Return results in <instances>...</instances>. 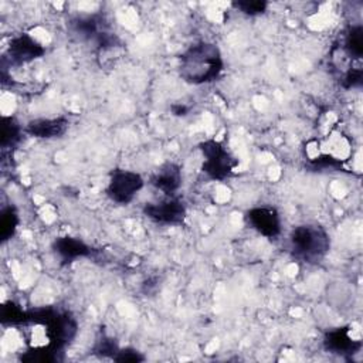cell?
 I'll return each mask as SVG.
<instances>
[{"mask_svg":"<svg viewBox=\"0 0 363 363\" xmlns=\"http://www.w3.org/2000/svg\"><path fill=\"white\" fill-rule=\"evenodd\" d=\"M224 69V60L220 48L207 41L190 45L180 55V77L193 85L213 82Z\"/></svg>","mask_w":363,"mask_h":363,"instance_id":"obj_1","label":"cell"},{"mask_svg":"<svg viewBox=\"0 0 363 363\" xmlns=\"http://www.w3.org/2000/svg\"><path fill=\"white\" fill-rule=\"evenodd\" d=\"M292 255L306 264H316L325 258L330 248L328 231L318 224H301L289 234Z\"/></svg>","mask_w":363,"mask_h":363,"instance_id":"obj_2","label":"cell"},{"mask_svg":"<svg viewBox=\"0 0 363 363\" xmlns=\"http://www.w3.org/2000/svg\"><path fill=\"white\" fill-rule=\"evenodd\" d=\"M199 149L204 157L201 172L211 180H225L234 172L238 160L224 147V145L216 139H207L199 145Z\"/></svg>","mask_w":363,"mask_h":363,"instance_id":"obj_3","label":"cell"},{"mask_svg":"<svg viewBox=\"0 0 363 363\" xmlns=\"http://www.w3.org/2000/svg\"><path fill=\"white\" fill-rule=\"evenodd\" d=\"M71 31L81 41H92L99 50L116 47L118 38L106 30V23L101 14H86L71 21Z\"/></svg>","mask_w":363,"mask_h":363,"instance_id":"obj_4","label":"cell"},{"mask_svg":"<svg viewBox=\"0 0 363 363\" xmlns=\"http://www.w3.org/2000/svg\"><path fill=\"white\" fill-rule=\"evenodd\" d=\"M143 184V177L139 173L132 170L115 169L109 176L105 191L112 201L118 204H128L142 190Z\"/></svg>","mask_w":363,"mask_h":363,"instance_id":"obj_5","label":"cell"},{"mask_svg":"<svg viewBox=\"0 0 363 363\" xmlns=\"http://www.w3.org/2000/svg\"><path fill=\"white\" fill-rule=\"evenodd\" d=\"M142 211L149 220L163 225H180L184 223L187 216L184 201L176 196L157 203H146Z\"/></svg>","mask_w":363,"mask_h":363,"instance_id":"obj_6","label":"cell"},{"mask_svg":"<svg viewBox=\"0 0 363 363\" xmlns=\"http://www.w3.org/2000/svg\"><path fill=\"white\" fill-rule=\"evenodd\" d=\"M45 54V48L37 43L30 34L21 33L13 37L9 43L7 55L10 58V64L20 67L28 64Z\"/></svg>","mask_w":363,"mask_h":363,"instance_id":"obj_7","label":"cell"},{"mask_svg":"<svg viewBox=\"0 0 363 363\" xmlns=\"http://www.w3.org/2000/svg\"><path fill=\"white\" fill-rule=\"evenodd\" d=\"M247 223L267 238H275L281 234V217L277 208L261 206L250 208L245 213Z\"/></svg>","mask_w":363,"mask_h":363,"instance_id":"obj_8","label":"cell"},{"mask_svg":"<svg viewBox=\"0 0 363 363\" xmlns=\"http://www.w3.org/2000/svg\"><path fill=\"white\" fill-rule=\"evenodd\" d=\"M182 180L183 177L180 166L173 162H166L153 172L149 183L167 197H173L179 191Z\"/></svg>","mask_w":363,"mask_h":363,"instance_id":"obj_9","label":"cell"},{"mask_svg":"<svg viewBox=\"0 0 363 363\" xmlns=\"http://www.w3.org/2000/svg\"><path fill=\"white\" fill-rule=\"evenodd\" d=\"M323 345L328 352L337 354H353L360 350L362 342L356 339L349 328H336L329 330L323 337Z\"/></svg>","mask_w":363,"mask_h":363,"instance_id":"obj_10","label":"cell"},{"mask_svg":"<svg viewBox=\"0 0 363 363\" xmlns=\"http://www.w3.org/2000/svg\"><path fill=\"white\" fill-rule=\"evenodd\" d=\"M68 129V119L60 118H40L33 119L24 126V132L40 139H54L62 136Z\"/></svg>","mask_w":363,"mask_h":363,"instance_id":"obj_11","label":"cell"},{"mask_svg":"<svg viewBox=\"0 0 363 363\" xmlns=\"http://www.w3.org/2000/svg\"><path fill=\"white\" fill-rule=\"evenodd\" d=\"M52 248H54L55 254H58L61 261L65 264L72 262L77 258L89 257L92 254V248L88 244H85L79 238L69 237V235L55 238Z\"/></svg>","mask_w":363,"mask_h":363,"instance_id":"obj_12","label":"cell"},{"mask_svg":"<svg viewBox=\"0 0 363 363\" xmlns=\"http://www.w3.org/2000/svg\"><path fill=\"white\" fill-rule=\"evenodd\" d=\"M343 50L353 60H360L363 54V28L353 26L347 30L343 41Z\"/></svg>","mask_w":363,"mask_h":363,"instance_id":"obj_13","label":"cell"},{"mask_svg":"<svg viewBox=\"0 0 363 363\" xmlns=\"http://www.w3.org/2000/svg\"><path fill=\"white\" fill-rule=\"evenodd\" d=\"M21 132H24V129L18 125V122L14 118L4 116L3 118L1 149L6 150L9 147H14L21 139Z\"/></svg>","mask_w":363,"mask_h":363,"instance_id":"obj_14","label":"cell"},{"mask_svg":"<svg viewBox=\"0 0 363 363\" xmlns=\"http://www.w3.org/2000/svg\"><path fill=\"white\" fill-rule=\"evenodd\" d=\"M18 224V216L13 207H7L1 211V220H0V234L1 241H7L11 238L16 233Z\"/></svg>","mask_w":363,"mask_h":363,"instance_id":"obj_15","label":"cell"},{"mask_svg":"<svg viewBox=\"0 0 363 363\" xmlns=\"http://www.w3.org/2000/svg\"><path fill=\"white\" fill-rule=\"evenodd\" d=\"M231 6L245 16H259L265 13L268 3L264 0H238L233 1Z\"/></svg>","mask_w":363,"mask_h":363,"instance_id":"obj_16","label":"cell"},{"mask_svg":"<svg viewBox=\"0 0 363 363\" xmlns=\"http://www.w3.org/2000/svg\"><path fill=\"white\" fill-rule=\"evenodd\" d=\"M362 85V69L360 68H349L343 77L345 88H356Z\"/></svg>","mask_w":363,"mask_h":363,"instance_id":"obj_17","label":"cell"},{"mask_svg":"<svg viewBox=\"0 0 363 363\" xmlns=\"http://www.w3.org/2000/svg\"><path fill=\"white\" fill-rule=\"evenodd\" d=\"M113 360H118V362H138V360H143V357L139 356L138 352L133 350V349H119L116 352V354L113 356Z\"/></svg>","mask_w":363,"mask_h":363,"instance_id":"obj_18","label":"cell"},{"mask_svg":"<svg viewBox=\"0 0 363 363\" xmlns=\"http://www.w3.org/2000/svg\"><path fill=\"white\" fill-rule=\"evenodd\" d=\"M189 106H186V105H173L172 106V112H173V115H176V116H184V115H187L189 113Z\"/></svg>","mask_w":363,"mask_h":363,"instance_id":"obj_19","label":"cell"}]
</instances>
